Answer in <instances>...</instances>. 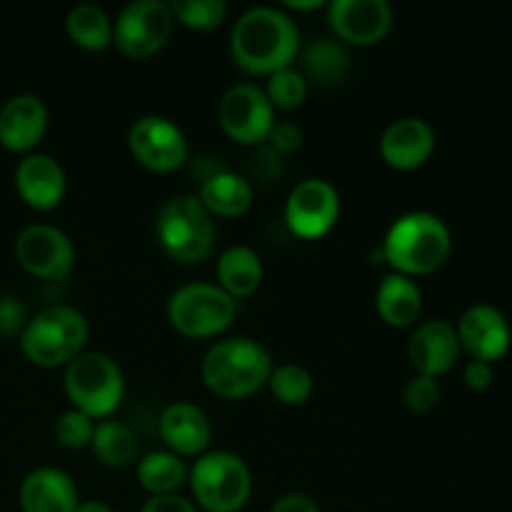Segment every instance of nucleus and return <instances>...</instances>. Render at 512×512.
Here are the masks:
<instances>
[{
  "instance_id": "f257e3e1",
  "label": "nucleus",
  "mask_w": 512,
  "mask_h": 512,
  "mask_svg": "<svg viewBox=\"0 0 512 512\" xmlns=\"http://www.w3.org/2000/svg\"><path fill=\"white\" fill-rule=\"evenodd\" d=\"M235 65L248 75L270 78L293 65L300 53L298 25L290 15L275 8H253L240 15L230 35Z\"/></svg>"
},
{
  "instance_id": "f03ea898",
  "label": "nucleus",
  "mask_w": 512,
  "mask_h": 512,
  "mask_svg": "<svg viewBox=\"0 0 512 512\" xmlns=\"http://www.w3.org/2000/svg\"><path fill=\"white\" fill-rule=\"evenodd\" d=\"M450 248H453V240H450L448 225L438 215L418 210L390 225L380 255L393 268V273L415 278V275H430L443 268Z\"/></svg>"
},
{
  "instance_id": "7ed1b4c3",
  "label": "nucleus",
  "mask_w": 512,
  "mask_h": 512,
  "mask_svg": "<svg viewBox=\"0 0 512 512\" xmlns=\"http://www.w3.org/2000/svg\"><path fill=\"white\" fill-rule=\"evenodd\" d=\"M273 358L250 338H228L215 343L203 358V383L223 400H243L268 385Z\"/></svg>"
},
{
  "instance_id": "20e7f679",
  "label": "nucleus",
  "mask_w": 512,
  "mask_h": 512,
  "mask_svg": "<svg viewBox=\"0 0 512 512\" xmlns=\"http://www.w3.org/2000/svg\"><path fill=\"white\" fill-rule=\"evenodd\" d=\"M88 320L70 305H53L28 320L20 335V350L38 368H60L83 353Z\"/></svg>"
},
{
  "instance_id": "39448f33",
  "label": "nucleus",
  "mask_w": 512,
  "mask_h": 512,
  "mask_svg": "<svg viewBox=\"0 0 512 512\" xmlns=\"http://www.w3.org/2000/svg\"><path fill=\"white\" fill-rule=\"evenodd\" d=\"M155 238L168 258L195 265L208 260L213 253L215 225L198 195H178L158 210Z\"/></svg>"
},
{
  "instance_id": "423d86ee",
  "label": "nucleus",
  "mask_w": 512,
  "mask_h": 512,
  "mask_svg": "<svg viewBox=\"0 0 512 512\" xmlns=\"http://www.w3.org/2000/svg\"><path fill=\"white\" fill-rule=\"evenodd\" d=\"M63 383L73 410L93 420H108L123 403V370L105 353H80L65 365Z\"/></svg>"
},
{
  "instance_id": "0eeeda50",
  "label": "nucleus",
  "mask_w": 512,
  "mask_h": 512,
  "mask_svg": "<svg viewBox=\"0 0 512 512\" xmlns=\"http://www.w3.org/2000/svg\"><path fill=\"white\" fill-rule=\"evenodd\" d=\"M188 478L195 500L208 512H240L253 490L248 465L228 450L200 455Z\"/></svg>"
},
{
  "instance_id": "6e6552de",
  "label": "nucleus",
  "mask_w": 512,
  "mask_h": 512,
  "mask_svg": "<svg viewBox=\"0 0 512 512\" xmlns=\"http://www.w3.org/2000/svg\"><path fill=\"white\" fill-rule=\"evenodd\" d=\"M235 300L210 283H190L168 300V320L185 338H215L235 320Z\"/></svg>"
},
{
  "instance_id": "1a4fd4ad",
  "label": "nucleus",
  "mask_w": 512,
  "mask_h": 512,
  "mask_svg": "<svg viewBox=\"0 0 512 512\" xmlns=\"http://www.w3.org/2000/svg\"><path fill=\"white\" fill-rule=\"evenodd\" d=\"M175 18L163 0H138L123 8L113 23V45L130 60H145L163 50Z\"/></svg>"
},
{
  "instance_id": "9d476101",
  "label": "nucleus",
  "mask_w": 512,
  "mask_h": 512,
  "mask_svg": "<svg viewBox=\"0 0 512 512\" xmlns=\"http://www.w3.org/2000/svg\"><path fill=\"white\" fill-rule=\"evenodd\" d=\"M128 148L135 163L153 173H173L188 160V140L173 120L143 115L128 130Z\"/></svg>"
},
{
  "instance_id": "9b49d317",
  "label": "nucleus",
  "mask_w": 512,
  "mask_h": 512,
  "mask_svg": "<svg viewBox=\"0 0 512 512\" xmlns=\"http://www.w3.org/2000/svg\"><path fill=\"white\" fill-rule=\"evenodd\" d=\"M15 260L25 273L63 283L75 265V250L68 235L53 225H28L15 238Z\"/></svg>"
},
{
  "instance_id": "f8f14e48",
  "label": "nucleus",
  "mask_w": 512,
  "mask_h": 512,
  "mask_svg": "<svg viewBox=\"0 0 512 512\" xmlns=\"http://www.w3.org/2000/svg\"><path fill=\"white\" fill-rule=\"evenodd\" d=\"M220 128L240 145H260L275 125V110L263 88L250 83L233 85L220 100Z\"/></svg>"
},
{
  "instance_id": "ddd939ff",
  "label": "nucleus",
  "mask_w": 512,
  "mask_h": 512,
  "mask_svg": "<svg viewBox=\"0 0 512 512\" xmlns=\"http://www.w3.org/2000/svg\"><path fill=\"white\" fill-rule=\"evenodd\" d=\"M340 218V195L328 180L308 178L295 185L285 203V223L298 238L318 240L335 228Z\"/></svg>"
},
{
  "instance_id": "4468645a",
  "label": "nucleus",
  "mask_w": 512,
  "mask_h": 512,
  "mask_svg": "<svg viewBox=\"0 0 512 512\" xmlns=\"http://www.w3.org/2000/svg\"><path fill=\"white\" fill-rule=\"evenodd\" d=\"M330 28L350 45H378L393 28V8L385 0H333L328 3Z\"/></svg>"
},
{
  "instance_id": "2eb2a0df",
  "label": "nucleus",
  "mask_w": 512,
  "mask_h": 512,
  "mask_svg": "<svg viewBox=\"0 0 512 512\" xmlns=\"http://www.w3.org/2000/svg\"><path fill=\"white\" fill-rule=\"evenodd\" d=\"M455 333H458L460 348L480 363L493 365L510 350V323L493 305H473L465 310Z\"/></svg>"
},
{
  "instance_id": "dca6fc26",
  "label": "nucleus",
  "mask_w": 512,
  "mask_h": 512,
  "mask_svg": "<svg viewBox=\"0 0 512 512\" xmlns=\"http://www.w3.org/2000/svg\"><path fill=\"white\" fill-rule=\"evenodd\" d=\"M48 130V108L33 93H20L0 108V145L10 153L30 155Z\"/></svg>"
},
{
  "instance_id": "f3484780",
  "label": "nucleus",
  "mask_w": 512,
  "mask_h": 512,
  "mask_svg": "<svg viewBox=\"0 0 512 512\" xmlns=\"http://www.w3.org/2000/svg\"><path fill=\"white\" fill-rule=\"evenodd\" d=\"M65 173L55 158L45 153H30L15 168V190L28 208L48 213L65 198Z\"/></svg>"
},
{
  "instance_id": "a211bd4d",
  "label": "nucleus",
  "mask_w": 512,
  "mask_h": 512,
  "mask_svg": "<svg viewBox=\"0 0 512 512\" xmlns=\"http://www.w3.org/2000/svg\"><path fill=\"white\" fill-rule=\"evenodd\" d=\"M460 340L458 333L445 320H428L418 325L410 338L408 355L418 375L438 380L440 375L450 373L460 360Z\"/></svg>"
},
{
  "instance_id": "6ab92c4d",
  "label": "nucleus",
  "mask_w": 512,
  "mask_h": 512,
  "mask_svg": "<svg viewBox=\"0 0 512 512\" xmlns=\"http://www.w3.org/2000/svg\"><path fill=\"white\" fill-rule=\"evenodd\" d=\"M158 433L165 448L178 458H200L213 438V425L198 405L173 403L160 413Z\"/></svg>"
},
{
  "instance_id": "aec40b11",
  "label": "nucleus",
  "mask_w": 512,
  "mask_h": 512,
  "mask_svg": "<svg viewBox=\"0 0 512 512\" xmlns=\"http://www.w3.org/2000/svg\"><path fill=\"white\" fill-rule=\"evenodd\" d=\"M435 150V133L425 120L400 118L385 128L380 138V155L395 170H415L430 160Z\"/></svg>"
},
{
  "instance_id": "412c9836",
  "label": "nucleus",
  "mask_w": 512,
  "mask_h": 512,
  "mask_svg": "<svg viewBox=\"0 0 512 512\" xmlns=\"http://www.w3.org/2000/svg\"><path fill=\"white\" fill-rule=\"evenodd\" d=\"M78 505V488L58 468L33 470L20 485L23 512H75Z\"/></svg>"
},
{
  "instance_id": "4be33fe9",
  "label": "nucleus",
  "mask_w": 512,
  "mask_h": 512,
  "mask_svg": "<svg viewBox=\"0 0 512 512\" xmlns=\"http://www.w3.org/2000/svg\"><path fill=\"white\" fill-rule=\"evenodd\" d=\"M375 308L390 328H410L423 310V293L413 278L390 273L380 280L378 293H375Z\"/></svg>"
},
{
  "instance_id": "5701e85b",
  "label": "nucleus",
  "mask_w": 512,
  "mask_h": 512,
  "mask_svg": "<svg viewBox=\"0 0 512 512\" xmlns=\"http://www.w3.org/2000/svg\"><path fill=\"white\" fill-rule=\"evenodd\" d=\"M198 200L208 210L210 218H240L253 205V188L243 175H235L230 170L208 175L200 185Z\"/></svg>"
},
{
  "instance_id": "b1692460",
  "label": "nucleus",
  "mask_w": 512,
  "mask_h": 512,
  "mask_svg": "<svg viewBox=\"0 0 512 512\" xmlns=\"http://www.w3.org/2000/svg\"><path fill=\"white\" fill-rule=\"evenodd\" d=\"M218 280L220 290L230 298H250L263 283V263L253 248L235 245L228 248L218 260Z\"/></svg>"
},
{
  "instance_id": "393cba45",
  "label": "nucleus",
  "mask_w": 512,
  "mask_h": 512,
  "mask_svg": "<svg viewBox=\"0 0 512 512\" xmlns=\"http://www.w3.org/2000/svg\"><path fill=\"white\" fill-rule=\"evenodd\" d=\"M303 78L320 88H335L348 78L350 55L338 40L320 38L303 50Z\"/></svg>"
},
{
  "instance_id": "a878e982",
  "label": "nucleus",
  "mask_w": 512,
  "mask_h": 512,
  "mask_svg": "<svg viewBox=\"0 0 512 512\" xmlns=\"http://www.w3.org/2000/svg\"><path fill=\"white\" fill-rule=\"evenodd\" d=\"M68 38L83 50H105L113 45V20L98 5H75L65 18Z\"/></svg>"
},
{
  "instance_id": "bb28decb",
  "label": "nucleus",
  "mask_w": 512,
  "mask_h": 512,
  "mask_svg": "<svg viewBox=\"0 0 512 512\" xmlns=\"http://www.w3.org/2000/svg\"><path fill=\"white\" fill-rule=\"evenodd\" d=\"M90 448H93L95 458L108 468H128L138 458V438L128 425L118 423V420H103L95 425Z\"/></svg>"
},
{
  "instance_id": "cd10ccee",
  "label": "nucleus",
  "mask_w": 512,
  "mask_h": 512,
  "mask_svg": "<svg viewBox=\"0 0 512 512\" xmlns=\"http://www.w3.org/2000/svg\"><path fill=\"white\" fill-rule=\"evenodd\" d=\"M138 480L150 498L155 495H175V490L188 480V468L183 458L170 450H155L138 463Z\"/></svg>"
},
{
  "instance_id": "c85d7f7f",
  "label": "nucleus",
  "mask_w": 512,
  "mask_h": 512,
  "mask_svg": "<svg viewBox=\"0 0 512 512\" xmlns=\"http://www.w3.org/2000/svg\"><path fill=\"white\" fill-rule=\"evenodd\" d=\"M270 393L275 395V400H280L283 405H290V408H298V405H305L313 395V375L305 368L293 363H285L273 368L268 378Z\"/></svg>"
},
{
  "instance_id": "c756f323",
  "label": "nucleus",
  "mask_w": 512,
  "mask_h": 512,
  "mask_svg": "<svg viewBox=\"0 0 512 512\" xmlns=\"http://www.w3.org/2000/svg\"><path fill=\"white\" fill-rule=\"evenodd\" d=\"M170 13L185 28L208 33V30L223 25L225 15H228V5L223 0H173Z\"/></svg>"
},
{
  "instance_id": "7c9ffc66",
  "label": "nucleus",
  "mask_w": 512,
  "mask_h": 512,
  "mask_svg": "<svg viewBox=\"0 0 512 512\" xmlns=\"http://www.w3.org/2000/svg\"><path fill=\"white\" fill-rule=\"evenodd\" d=\"M263 93L270 100V105H273V110H295L308 98V80L303 78L300 70H278V73L268 78Z\"/></svg>"
},
{
  "instance_id": "2f4dec72",
  "label": "nucleus",
  "mask_w": 512,
  "mask_h": 512,
  "mask_svg": "<svg viewBox=\"0 0 512 512\" xmlns=\"http://www.w3.org/2000/svg\"><path fill=\"white\" fill-rule=\"evenodd\" d=\"M93 433H95V423L93 418L83 415L80 410H68L58 418L55 423V438L63 448L68 450H83L93 443Z\"/></svg>"
},
{
  "instance_id": "473e14b6",
  "label": "nucleus",
  "mask_w": 512,
  "mask_h": 512,
  "mask_svg": "<svg viewBox=\"0 0 512 512\" xmlns=\"http://www.w3.org/2000/svg\"><path fill=\"white\" fill-rule=\"evenodd\" d=\"M403 400L405 405H408V410H413V413H430L440 400L438 380L428 378V375H415V378L405 385Z\"/></svg>"
},
{
  "instance_id": "72a5a7b5",
  "label": "nucleus",
  "mask_w": 512,
  "mask_h": 512,
  "mask_svg": "<svg viewBox=\"0 0 512 512\" xmlns=\"http://www.w3.org/2000/svg\"><path fill=\"white\" fill-rule=\"evenodd\" d=\"M28 320L30 318L23 300L15 298V295H0V335H3V338L20 340Z\"/></svg>"
},
{
  "instance_id": "f704fd0d",
  "label": "nucleus",
  "mask_w": 512,
  "mask_h": 512,
  "mask_svg": "<svg viewBox=\"0 0 512 512\" xmlns=\"http://www.w3.org/2000/svg\"><path fill=\"white\" fill-rule=\"evenodd\" d=\"M268 140H270V150H273V153L288 155V153H293V150L300 148L303 133H300V128L295 123H288V120H283V123L273 125Z\"/></svg>"
},
{
  "instance_id": "c9c22d12",
  "label": "nucleus",
  "mask_w": 512,
  "mask_h": 512,
  "mask_svg": "<svg viewBox=\"0 0 512 512\" xmlns=\"http://www.w3.org/2000/svg\"><path fill=\"white\" fill-rule=\"evenodd\" d=\"M140 512H198L190 500L180 498V495H155V498L145 500Z\"/></svg>"
},
{
  "instance_id": "e433bc0d",
  "label": "nucleus",
  "mask_w": 512,
  "mask_h": 512,
  "mask_svg": "<svg viewBox=\"0 0 512 512\" xmlns=\"http://www.w3.org/2000/svg\"><path fill=\"white\" fill-rule=\"evenodd\" d=\"M493 365L480 363V360H470L468 368H465V385L470 390H488L493 385Z\"/></svg>"
},
{
  "instance_id": "4c0bfd02",
  "label": "nucleus",
  "mask_w": 512,
  "mask_h": 512,
  "mask_svg": "<svg viewBox=\"0 0 512 512\" xmlns=\"http://www.w3.org/2000/svg\"><path fill=\"white\" fill-rule=\"evenodd\" d=\"M270 512H320V508L313 498H308V495L290 493L283 495V498L270 508Z\"/></svg>"
},
{
  "instance_id": "58836bf2",
  "label": "nucleus",
  "mask_w": 512,
  "mask_h": 512,
  "mask_svg": "<svg viewBox=\"0 0 512 512\" xmlns=\"http://www.w3.org/2000/svg\"><path fill=\"white\" fill-rule=\"evenodd\" d=\"M75 512H115L110 508L108 503H103V500H85V503L78 505V510Z\"/></svg>"
},
{
  "instance_id": "ea45409f",
  "label": "nucleus",
  "mask_w": 512,
  "mask_h": 512,
  "mask_svg": "<svg viewBox=\"0 0 512 512\" xmlns=\"http://www.w3.org/2000/svg\"><path fill=\"white\" fill-rule=\"evenodd\" d=\"M325 3H320V0H310V3H298V0H288V8L293 10H318L323 8Z\"/></svg>"
}]
</instances>
